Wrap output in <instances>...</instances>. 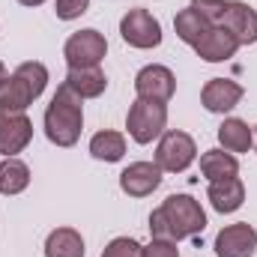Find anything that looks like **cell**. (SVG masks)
I'll return each instance as SVG.
<instances>
[{"label":"cell","instance_id":"obj_1","mask_svg":"<svg viewBox=\"0 0 257 257\" xmlns=\"http://www.w3.org/2000/svg\"><path fill=\"white\" fill-rule=\"evenodd\" d=\"M206 227V212L192 194H171L153 215H150V233L153 239H171L180 242L194 236Z\"/></svg>","mask_w":257,"mask_h":257},{"label":"cell","instance_id":"obj_2","mask_svg":"<svg viewBox=\"0 0 257 257\" xmlns=\"http://www.w3.org/2000/svg\"><path fill=\"white\" fill-rule=\"evenodd\" d=\"M84 126V108H81V96L72 93L69 87H60L45 111V135L51 144L57 147H72L81 138Z\"/></svg>","mask_w":257,"mask_h":257},{"label":"cell","instance_id":"obj_3","mask_svg":"<svg viewBox=\"0 0 257 257\" xmlns=\"http://www.w3.org/2000/svg\"><path fill=\"white\" fill-rule=\"evenodd\" d=\"M192 9H197L209 24L230 30L239 45L257 42V12L236 0H192Z\"/></svg>","mask_w":257,"mask_h":257},{"label":"cell","instance_id":"obj_4","mask_svg":"<svg viewBox=\"0 0 257 257\" xmlns=\"http://www.w3.org/2000/svg\"><path fill=\"white\" fill-rule=\"evenodd\" d=\"M48 84V69L42 63H21L0 87V108L6 111H27L33 99L42 96Z\"/></svg>","mask_w":257,"mask_h":257},{"label":"cell","instance_id":"obj_5","mask_svg":"<svg viewBox=\"0 0 257 257\" xmlns=\"http://www.w3.org/2000/svg\"><path fill=\"white\" fill-rule=\"evenodd\" d=\"M168 126V108L162 102H147V99H138L132 108H128L126 117V128L128 135L138 141V144H150L156 141Z\"/></svg>","mask_w":257,"mask_h":257},{"label":"cell","instance_id":"obj_6","mask_svg":"<svg viewBox=\"0 0 257 257\" xmlns=\"http://www.w3.org/2000/svg\"><path fill=\"white\" fill-rule=\"evenodd\" d=\"M108 51V42L99 30H78L66 39L63 57L69 69H87V66H99Z\"/></svg>","mask_w":257,"mask_h":257},{"label":"cell","instance_id":"obj_7","mask_svg":"<svg viewBox=\"0 0 257 257\" xmlns=\"http://www.w3.org/2000/svg\"><path fill=\"white\" fill-rule=\"evenodd\" d=\"M194 156H197V147H194L192 135L165 132V138L159 141V150H156V165L168 174H180L194 162Z\"/></svg>","mask_w":257,"mask_h":257},{"label":"cell","instance_id":"obj_8","mask_svg":"<svg viewBox=\"0 0 257 257\" xmlns=\"http://www.w3.org/2000/svg\"><path fill=\"white\" fill-rule=\"evenodd\" d=\"M120 36L132 48H156L162 42V24L147 9H128L120 21Z\"/></svg>","mask_w":257,"mask_h":257},{"label":"cell","instance_id":"obj_9","mask_svg":"<svg viewBox=\"0 0 257 257\" xmlns=\"http://www.w3.org/2000/svg\"><path fill=\"white\" fill-rule=\"evenodd\" d=\"M177 90V78L168 66H144L138 75H135V93L138 99H147V102H171Z\"/></svg>","mask_w":257,"mask_h":257},{"label":"cell","instance_id":"obj_10","mask_svg":"<svg viewBox=\"0 0 257 257\" xmlns=\"http://www.w3.org/2000/svg\"><path fill=\"white\" fill-rule=\"evenodd\" d=\"M33 138V123L27 120L24 111H6L0 108V153L9 159L21 153Z\"/></svg>","mask_w":257,"mask_h":257},{"label":"cell","instance_id":"obj_11","mask_svg":"<svg viewBox=\"0 0 257 257\" xmlns=\"http://www.w3.org/2000/svg\"><path fill=\"white\" fill-rule=\"evenodd\" d=\"M257 251V230L251 224H227L215 236V254L218 257H251Z\"/></svg>","mask_w":257,"mask_h":257},{"label":"cell","instance_id":"obj_12","mask_svg":"<svg viewBox=\"0 0 257 257\" xmlns=\"http://www.w3.org/2000/svg\"><path fill=\"white\" fill-rule=\"evenodd\" d=\"M162 186V168L153 162H135L120 174V189L128 197H147Z\"/></svg>","mask_w":257,"mask_h":257},{"label":"cell","instance_id":"obj_13","mask_svg":"<svg viewBox=\"0 0 257 257\" xmlns=\"http://www.w3.org/2000/svg\"><path fill=\"white\" fill-rule=\"evenodd\" d=\"M239 99H242V87H239L236 81H230V78H212V81H206V87H203V93H200L203 108L212 111V114H227V111H233V108L239 105Z\"/></svg>","mask_w":257,"mask_h":257},{"label":"cell","instance_id":"obj_14","mask_svg":"<svg viewBox=\"0 0 257 257\" xmlns=\"http://www.w3.org/2000/svg\"><path fill=\"white\" fill-rule=\"evenodd\" d=\"M194 51H197V57H203L206 63H221V60H230L233 54H236V48H239V39L230 33V30H224V27H209V33L200 39V42H194L192 45Z\"/></svg>","mask_w":257,"mask_h":257},{"label":"cell","instance_id":"obj_15","mask_svg":"<svg viewBox=\"0 0 257 257\" xmlns=\"http://www.w3.org/2000/svg\"><path fill=\"white\" fill-rule=\"evenodd\" d=\"M206 197L212 203L215 212H236L245 200V186L239 177H230V180H218V183H209Z\"/></svg>","mask_w":257,"mask_h":257},{"label":"cell","instance_id":"obj_16","mask_svg":"<svg viewBox=\"0 0 257 257\" xmlns=\"http://www.w3.org/2000/svg\"><path fill=\"white\" fill-rule=\"evenodd\" d=\"M63 84L72 93H78L81 99H96V96L105 93L108 78H105V72L99 66H87V69H69Z\"/></svg>","mask_w":257,"mask_h":257},{"label":"cell","instance_id":"obj_17","mask_svg":"<svg viewBox=\"0 0 257 257\" xmlns=\"http://www.w3.org/2000/svg\"><path fill=\"white\" fill-rule=\"evenodd\" d=\"M200 174L209 180V183H218V180H230L239 174V162L236 156L224 153V150H206L200 156Z\"/></svg>","mask_w":257,"mask_h":257},{"label":"cell","instance_id":"obj_18","mask_svg":"<svg viewBox=\"0 0 257 257\" xmlns=\"http://www.w3.org/2000/svg\"><path fill=\"white\" fill-rule=\"evenodd\" d=\"M45 257H84V239L72 227H57L45 239Z\"/></svg>","mask_w":257,"mask_h":257},{"label":"cell","instance_id":"obj_19","mask_svg":"<svg viewBox=\"0 0 257 257\" xmlns=\"http://www.w3.org/2000/svg\"><path fill=\"white\" fill-rule=\"evenodd\" d=\"M30 186V168L9 156L6 162H0V194H21Z\"/></svg>","mask_w":257,"mask_h":257},{"label":"cell","instance_id":"obj_20","mask_svg":"<svg viewBox=\"0 0 257 257\" xmlns=\"http://www.w3.org/2000/svg\"><path fill=\"white\" fill-rule=\"evenodd\" d=\"M90 153H93V159H99V162H120L123 156H126V138L120 135V132H99V135H93V141H90Z\"/></svg>","mask_w":257,"mask_h":257},{"label":"cell","instance_id":"obj_21","mask_svg":"<svg viewBox=\"0 0 257 257\" xmlns=\"http://www.w3.org/2000/svg\"><path fill=\"white\" fill-rule=\"evenodd\" d=\"M218 141L227 153H245L251 147V128H248V123L230 117L218 126Z\"/></svg>","mask_w":257,"mask_h":257},{"label":"cell","instance_id":"obj_22","mask_svg":"<svg viewBox=\"0 0 257 257\" xmlns=\"http://www.w3.org/2000/svg\"><path fill=\"white\" fill-rule=\"evenodd\" d=\"M102 257H141V245L135 239H128V236H117V239L108 242Z\"/></svg>","mask_w":257,"mask_h":257},{"label":"cell","instance_id":"obj_23","mask_svg":"<svg viewBox=\"0 0 257 257\" xmlns=\"http://www.w3.org/2000/svg\"><path fill=\"white\" fill-rule=\"evenodd\" d=\"M87 6H90V0H57V18H63V21H72V18H81L84 12H87Z\"/></svg>","mask_w":257,"mask_h":257},{"label":"cell","instance_id":"obj_24","mask_svg":"<svg viewBox=\"0 0 257 257\" xmlns=\"http://www.w3.org/2000/svg\"><path fill=\"white\" fill-rule=\"evenodd\" d=\"M141 257H180V248L171 239H153L147 248H141Z\"/></svg>","mask_w":257,"mask_h":257},{"label":"cell","instance_id":"obj_25","mask_svg":"<svg viewBox=\"0 0 257 257\" xmlns=\"http://www.w3.org/2000/svg\"><path fill=\"white\" fill-rule=\"evenodd\" d=\"M18 3H24V6H42L45 0H18Z\"/></svg>","mask_w":257,"mask_h":257},{"label":"cell","instance_id":"obj_26","mask_svg":"<svg viewBox=\"0 0 257 257\" xmlns=\"http://www.w3.org/2000/svg\"><path fill=\"white\" fill-rule=\"evenodd\" d=\"M6 78H9V75H6V66L0 63V87H3V81H6Z\"/></svg>","mask_w":257,"mask_h":257},{"label":"cell","instance_id":"obj_27","mask_svg":"<svg viewBox=\"0 0 257 257\" xmlns=\"http://www.w3.org/2000/svg\"><path fill=\"white\" fill-rule=\"evenodd\" d=\"M254 147H257V126H254Z\"/></svg>","mask_w":257,"mask_h":257}]
</instances>
